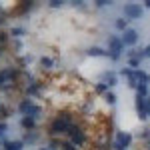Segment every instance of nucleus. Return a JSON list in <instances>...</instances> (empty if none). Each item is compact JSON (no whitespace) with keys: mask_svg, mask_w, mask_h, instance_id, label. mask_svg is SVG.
I'll return each mask as SVG.
<instances>
[{"mask_svg":"<svg viewBox=\"0 0 150 150\" xmlns=\"http://www.w3.org/2000/svg\"><path fill=\"white\" fill-rule=\"evenodd\" d=\"M144 6H146V8H150V0H146V2H144Z\"/></svg>","mask_w":150,"mask_h":150,"instance_id":"26","label":"nucleus"},{"mask_svg":"<svg viewBox=\"0 0 150 150\" xmlns=\"http://www.w3.org/2000/svg\"><path fill=\"white\" fill-rule=\"evenodd\" d=\"M146 92H148L146 84H138V86H136V94H138V98H144V96H146Z\"/></svg>","mask_w":150,"mask_h":150,"instance_id":"11","label":"nucleus"},{"mask_svg":"<svg viewBox=\"0 0 150 150\" xmlns=\"http://www.w3.org/2000/svg\"><path fill=\"white\" fill-rule=\"evenodd\" d=\"M102 78L106 80L104 84H106L108 88H110V86H114V84H116V74H114V72H106V74H104Z\"/></svg>","mask_w":150,"mask_h":150,"instance_id":"9","label":"nucleus"},{"mask_svg":"<svg viewBox=\"0 0 150 150\" xmlns=\"http://www.w3.org/2000/svg\"><path fill=\"white\" fill-rule=\"evenodd\" d=\"M132 142V136L128 132H118L116 134V142H114V150H124Z\"/></svg>","mask_w":150,"mask_h":150,"instance_id":"3","label":"nucleus"},{"mask_svg":"<svg viewBox=\"0 0 150 150\" xmlns=\"http://www.w3.org/2000/svg\"><path fill=\"white\" fill-rule=\"evenodd\" d=\"M96 90H98V92H108V86H106L104 82H98V84H96Z\"/></svg>","mask_w":150,"mask_h":150,"instance_id":"15","label":"nucleus"},{"mask_svg":"<svg viewBox=\"0 0 150 150\" xmlns=\"http://www.w3.org/2000/svg\"><path fill=\"white\" fill-rule=\"evenodd\" d=\"M0 54H2V52H0Z\"/></svg>","mask_w":150,"mask_h":150,"instance_id":"30","label":"nucleus"},{"mask_svg":"<svg viewBox=\"0 0 150 150\" xmlns=\"http://www.w3.org/2000/svg\"><path fill=\"white\" fill-rule=\"evenodd\" d=\"M62 4H64L62 0H52V2H50V6H52V8H58V6H62Z\"/></svg>","mask_w":150,"mask_h":150,"instance_id":"21","label":"nucleus"},{"mask_svg":"<svg viewBox=\"0 0 150 150\" xmlns=\"http://www.w3.org/2000/svg\"><path fill=\"white\" fill-rule=\"evenodd\" d=\"M74 126L72 124V118L66 114H62V116H58L56 120L52 122V126H50V134L52 136H56V134H64V132H70V128Z\"/></svg>","mask_w":150,"mask_h":150,"instance_id":"1","label":"nucleus"},{"mask_svg":"<svg viewBox=\"0 0 150 150\" xmlns=\"http://www.w3.org/2000/svg\"><path fill=\"white\" fill-rule=\"evenodd\" d=\"M106 4H112V2H106V0H98V2H96V6H100V8L106 6Z\"/></svg>","mask_w":150,"mask_h":150,"instance_id":"23","label":"nucleus"},{"mask_svg":"<svg viewBox=\"0 0 150 150\" xmlns=\"http://www.w3.org/2000/svg\"><path fill=\"white\" fill-rule=\"evenodd\" d=\"M40 114H42V108H40V106H34V104H32V106L28 108V112H26V116H30V118H34V120Z\"/></svg>","mask_w":150,"mask_h":150,"instance_id":"8","label":"nucleus"},{"mask_svg":"<svg viewBox=\"0 0 150 150\" xmlns=\"http://www.w3.org/2000/svg\"><path fill=\"white\" fill-rule=\"evenodd\" d=\"M106 102H108V104H114L116 102V96L112 92H106Z\"/></svg>","mask_w":150,"mask_h":150,"instance_id":"17","label":"nucleus"},{"mask_svg":"<svg viewBox=\"0 0 150 150\" xmlns=\"http://www.w3.org/2000/svg\"><path fill=\"white\" fill-rule=\"evenodd\" d=\"M6 128H8V126H6L4 122H0V134H4V132H6Z\"/></svg>","mask_w":150,"mask_h":150,"instance_id":"24","label":"nucleus"},{"mask_svg":"<svg viewBox=\"0 0 150 150\" xmlns=\"http://www.w3.org/2000/svg\"><path fill=\"white\" fill-rule=\"evenodd\" d=\"M0 140H2V134H0Z\"/></svg>","mask_w":150,"mask_h":150,"instance_id":"29","label":"nucleus"},{"mask_svg":"<svg viewBox=\"0 0 150 150\" xmlns=\"http://www.w3.org/2000/svg\"><path fill=\"white\" fill-rule=\"evenodd\" d=\"M62 148H64V150H76L72 142H64V144H62Z\"/></svg>","mask_w":150,"mask_h":150,"instance_id":"20","label":"nucleus"},{"mask_svg":"<svg viewBox=\"0 0 150 150\" xmlns=\"http://www.w3.org/2000/svg\"><path fill=\"white\" fill-rule=\"evenodd\" d=\"M40 64H42V66H46V68H50V66H52V60H50V58H40Z\"/></svg>","mask_w":150,"mask_h":150,"instance_id":"16","label":"nucleus"},{"mask_svg":"<svg viewBox=\"0 0 150 150\" xmlns=\"http://www.w3.org/2000/svg\"><path fill=\"white\" fill-rule=\"evenodd\" d=\"M122 46H124V44H122V38H118V36H110V38H108V48H110L108 52H110V56L114 58V60L120 58Z\"/></svg>","mask_w":150,"mask_h":150,"instance_id":"2","label":"nucleus"},{"mask_svg":"<svg viewBox=\"0 0 150 150\" xmlns=\"http://www.w3.org/2000/svg\"><path fill=\"white\" fill-rule=\"evenodd\" d=\"M136 40H138V32H136L134 28H126L124 34H122V44L132 46V44H136Z\"/></svg>","mask_w":150,"mask_h":150,"instance_id":"5","label":"nucleus"},{"mask_svg":"<svg viewBox=\"0 0 150 150\" xmlns=\"http://www.w3.org/2000/svg\"><path fill=\"white\" fill-rule=\"evenodd\" d=\"M22 34H24L22 28H12V36H22Z\"/></svg>","mask_w":150,"mask_h":150,"instance_id":"19","label":"nucleus"},{"mask_svg":"<svg viewBox=\"0 0 150 150\" xmlns=\"http://www.w3.org/2000/svg\"><path fill=\"white\" fill-rule=\"evenodd\" d=\"M30 106H32V102H30V100H24V102L20 104V112L26 116V112H28V108H30Z\"/></svg>","mask_w":150,"mask_h":150,"instance_id":"13","label":"nucleus"},{"mask_svg":"<svg viewBox=\"0 0 150 150\" xmlns=\"http://www.w3.org/2000/svg\"><path fill=\"white\" fill-rule=\"evenodd\" d=\"M140 14H142V8L138 4H126L124 6V16H128V18H140Z\"/></svg>","mask_w":150,"mask_h":150,"instance_id":"6","label":"nucleus"},{"mask_svg":"<svg viewBox=\"0 0 150 150\" xmlns=\"http://www.w3.org/2000/svg\"><path fill=\"white\" fill-rule=\"evenodd\" d=\"M126 24H128V20L118 18V20H116V28H118V30H126Z\"/></svg>","mask_w":150,"mask_h":150,"instance_id":"14","label":"nucleus"},{"mask_svg":"<svg viewBox=\"0 0 150 150\" xmlns=\"http://www.w3.org/2000/svg\"><path fill=\"white\" fill-rule=\"evenodd\" d=\"M70 140H72L74 146H82V144L86 142V136H84V132H82L80 128L72 126V128H70Z\"/></svg>","mask_w":150,"mask_h":150,"instance_id":"4","label":"nucleus"},{"mask_svg":"<svg viewBox=\"0 0 150 150\" xmlns=\"http://www.w3.org/2000/svg\"><path fill=\"white\" fill-rule=\"evenodd\" d=\"M144 56H150V46L144 48Z\"/></svg>","mask_w":150,"mask_h":150,"instance_id":"25","label":"nucleus"},{"mask_svg":"<svg viewBox=\"0 0 150 150\" xmlns=\"http://www.w3.org/2000/svg\"><path fill=\"white\" fill-rule=\"evenodd\" d=\"M138 64H140V56L130 58V66H138Z\"/></svg>","mask_w":150,"mask_h":150,"instance_id":"18","label":"nucleus"},{"mask_svg":"<svg viewBox=\"0 0 150 150\" xmlns=\"http://www.w3.org/2000/svg\"><path fill=\"white\" fill-rule=\"evenodd\" d=\"M22 126H24V128H34V118L24 116V118H22Z\"/></svg>","mask_w":150,"mask_h":150,"instance_id":"12","label":"nucleus"},{"mask_svg":"<svg viewBox=\"0 0 150 150\" xmlns=\"http://www.w3.org/2000/svg\"><path fill=\"white\" fill-rule=\"evenodd\" d=\"M108 52H104L102 48H98V46H92V48H88V56H106Z\"/></svg>","mask_w":150,"mask_h":150,"instance_id":"10","label":"nucleus"},{"mask_svg":"<svg viewBox=\"0 0 150 150\" xmlns=\"http://www.w3.org/2000/svg\"><path fill=\"white\" fill-rule=\"evenodd\" d=\"M4 144V150H22V146H24V142L22 140H14V142H2Z\"/></svg>","mask_w":150,"mask_h":150,"instance_id":"7","label":"nucleus"},{"mask_svg":"<svg viewBox=\"0 0 150 150\" xmlns=\"http://www.w3.org/2000/svg\"><path fill=\"white\" fill-rule=\"evenodd\" d=\"M2 24H4V18H2V16H0V26H2Z\"/></svg>","mask_w":150,"mask_h":150,"instance_id":"27","label":"nucleus"},{"mask_svg":"<svg viewBox=\"0 0 150 150\" xmlns=\"http://www.w3.org/2000/svg\"><path fill=\"white\" fill-rule=\"evenodd\" d=\"M42 150H50V148H42Z\"/></svg>","mask_w":150,"mask_h":150,"instance_id":"28","label":"nucleus"},{"mask_svg":"<svg viewBox=\"0 0 150 150\" xmlns=\"http://www.w3.org/2000/svg\"><path fill=\"white\" fill-rule=\"evenodd\" d=\"M38 92V88H36L34 84H30V86H28V94H36Z\"/></svg>","mask_w":150,"mask_h":150,"instance_id":"22","label":"nucleus"}]
</instances>
